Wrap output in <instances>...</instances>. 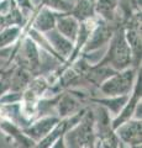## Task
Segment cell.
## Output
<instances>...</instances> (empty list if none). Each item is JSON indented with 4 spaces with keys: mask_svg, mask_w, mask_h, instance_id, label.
I'll use <instances>...</instances> for the list:
<instances>
[]
</instances>
